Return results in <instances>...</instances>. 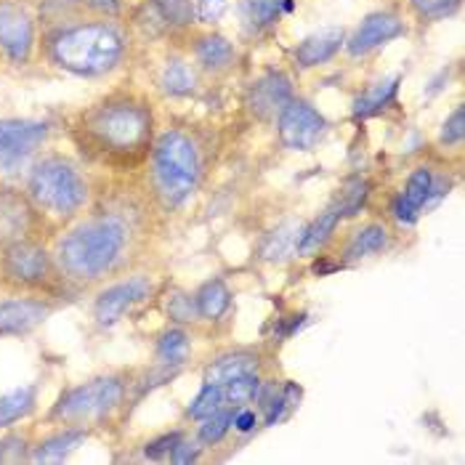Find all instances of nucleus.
I'll return each mask as SVG.
<instances>
[{
    "label": "nucleus",
    "instance_id": "5",
    "mask_svg": "<svg viewBox=\"0 0 465 465\" xmlns=\"http://www.w3.org/2000/svg\"><path fill=\"white\" fill-rule=\"evenodd\" d=\"M152 168L157 192L171 208L183 205L194 194L200 181V157L189 136L179 131L163 134L152 152Z\"/></svg>",
    "mask_w": 465,
    "mask_h": 465
},
{
    "label": "nucleus",
    "instance_id": "11",
    "mask_svg": "<svg viewBox=\"0 0 465 465\" xmlns=\"http://www.w3.org/2000/svg\"><path fill=\"white\" fill-rule=\"evenodd\" d=\"M152 282L146 277H128L120 282L107 285L94 301V322L99 327H112L117 324L134 306H139L142 301L149 298Z\"/></svg>",
    "mask_w": 465,
    "mask_h": 465
},
{
    "label": "nucleus",
    "instance_id": "10",
    "mask_svg": "<svg viewBox=\"0 0 465 465\" xmlns=\"http://www.w3.org/2000/svg\"><path fill=\"white\" fill-rule=\"evenodd\" d=\"M277 128H280V142L285 143L287 149L309 152V149H314L320 143L327 123L309 102L290 99L280 112V125Z\"/></svg>",
    "mask_w": 465,
    "mask_h": 465
},
{
    "label": "nucleus",
    "instance_id": "27",
    "mask_svg": "<svg viewBox=\"0 0 465 465\" xmlns=\"http://www.w3.org/2000/svg\"><path fill=\"white\" fill-rule=\"evenodd\" d=\"M186 357H189V335L179 327L165 330L157 341V361L165 367H179Z\"/></svg>",
    "mask_w": 465,
    "mask_h": 465
},
{
    "label": "nucleus",
    "instance_id": "33",
    "mask_svg": "<svg viewBox=\"0 0 465 465\" xmlns=\"http://www.w3.org/2000/svg\"><path fill=\"white\" fill-rule=\"evenodd\" d=\"M465 136V112L463 107H458L450 117H447V123H444V128H441V143H460Z\"/></svg>",
    "mask_w": 465,
    "mask_h": 465
},
{
    "label": "nucleus",
    "instance_id": "2",
    "mask_svg": "<svg viewBox=\"0 0 465 465\" xmlns=\"http://www.w3.org/2000/svg\"><path fill=\"white\" fill-rule=\"evenodd\" d=\"M80 131L109 157H139L149 146L152 114L134 99H109L83 114Z\"/></svg>",
    "mask_w": 465,
    "mask_h": 465
},
{
    "label": "nucleus",
    "instance_id": "13",
    "mask_svg": "<svg viewBox=\"0 0 465 465\" xmlns=\"http://www.w3.org/2000/svg\"><path fill=\"white\" fill-rule=\"evenodd\" d=\"M407 33L404 30V22L396 16V14H389V11H378V14H370L361 25L357 27V33L349 40V54L351 56H361L378 45H386L396 37H401Z\"/></svg>",
    "mask_w": 465,
    "mask_h": 465
},
{
    "label": "nucleus",
    "instance_id": "38",
    "mask_svg": "<svg viewBox=\"0 0 465 465\" xmlns=\"http://www.w3.org/2000/svg\"><path fill=\"white\" fill-rule=\"evenodd\" d=\"M168 458H171V463H192V460L200 458V447L192 444V441H186V439L181 436V441L173 447V452H171Z\"/></svg>",
    "mask_w": 465,
    "mask_h": 465
},
{
    "label": "nucleus",
    "instance_id": "29",
    "mask_svg": "<svg viewBox=\"0 0 465 465\" xmlns=\"http://www.w3.org/2000/svg\"><path fill=\"white\" fill-rule=\"evenodd\" d=\"M226 404V396H223V386H213V383H205L203 391L194 396V401L189 404L186 415L192 420H205L208 415H213L215 410H221Z\"/></svg>",
    "mask_w": 465,
    "mask_h": 465
},
{
    "label": "nucleus",
    "instance_id": "28",
    "mask_svg": "<svg viewBox=\"0 0 465 465\" xmlns=\"http://www.w3.org/2000/svg\"><path fill=\"white\" fill-rule=\"evenodd\" d=\"M242 5L255 27H269L280 19V14L292 11L295 0H242Z\"/></svg>",
    "mask_w": 465,
    "mask_h": 465
},
{
    "label": "nucleus",
    "instance_id": "35",
    "mask_svg": "<svg viewBox=\"0 0 465 465\" xmlns=\"http://www.w3.org/2000/svg\"><path fill=\"white\" fill-rule=\"evenodd\" d=\"M179 441H181V433H163L160 439H154V441H149V444L143 447V455H146V458H152V460L168 458Z\"/></svg>",
    "mask_w": 465,
    "mask_h": 465
},
{
    "label": "nucleus",
    "instance_id": "25",
    "mask_svg": "<svg viewBox=\"0 0 465 465\" xmlns=\"http://www.w3.org/2000/svg\"><path fill=\"white\" fill-rule=\"evenodd\" d=\"M197 59L205 70H223L234 59V45L221 35H205L197 43Z\"/></svg>",
    "mask_w": 465,
    "mask_h": 465
},
{
    "label": "nucleus",
    "instance_id": "18",
    "mask_svg": "<svg viewBox=\"0 0 465 465\" xmlns=\"http://www.w3.org/2000/svg\"><path fill=\"white\" fill-rule=\"evenodd\" d=\"M343 218H346V211H343V205H341V200H338L335 205H330L324 213L317 215V218L298 234L295 251L301 252V255H314V252L320 251L324 242L332 237L335 226H338Z\"/></svg>",
    "mask_w": 465,
    "mask_h": 465
},
{
    "label": "nucleus",
    "instance_id": "19",
    "mask_svg": "<svg viewBox=\"0 0 465 465\" xmlns=\"http://www.w3.org/2000/svg\"><path fill=\"white\" fill-rule=\"evenodd\" d=\"M258 375V357L248 351H237V354H226V357L215 359L213 364L205 370V383L213 386H229L237 378H248Z\"/></svg>",
    "mask_w": 465,
    "mask_h": 465
},
{
    "label": "nucleus",
    "instance_id": "3",
    "mask_svg": "<svg viewBox=\"0 0 465 465\" xmlns=\"http://www.w3.org/2000/svg\"><path fill=\"white\" fill-rule=\"evenodd\" d=\"M125 54V37L107 22L64 27L51 40V59L56 67L77 77H102L112 72Z\"/></svg>",
    "mask_w": 465,
    "mask_h": 465
},
{
    "label": "nucleus",
    "instance_id": "15",
    "mask_svg": "<svg viewBox=\"0 0 465 465\" xmlns=\"http://www.w3.org/2000/svg\"><path fill=\"white\" fill-rule=\"evenodd\" d=\"M85 441H88L85 426H67V429L40 439L30 452V463H64V460H70L72 452H77Z\"/></svg>",
    "mask_w": 465,
    "mask_h": 465
},
{
    "label": "nucleus",
    "instance_id": "17",
    "mask_svg": "<svg viewBox=\"0 0 465 465\" xmlns=\"http://www.w3.org/2000/svg\"><path fill=\"white\" fill-rule=\"evenodd\" d=\"M292 99L290 91V80L282 72H272L263 80H258L251 91V107L252 112H258L261 117H272L277 112H282L287 102Z\"/></svg>",
    "mask_w": 465,
    "mask_h": 465
},
{
    "label": "nucleus",
    "instance_id": "6",
    "mask_svg": "<svg viewBox=\"0 0 465 465\" xmlns=\"http://www.w3.org/2000/svg\"><path fill=\"white\" fill-rule=\"evenodd\" d=\"M125 378L102 375L91 378L80 386H72L48 412V423L59 426H85L109 418L125 399Z\"/></svg>",
    "mask_w": 465,
    "mask_h": 465
},
{
    "label": "nucleus",
    "instance_id": "8",
    "mask_svg": "<svg viewBox=\"0 0 465 465\" xmlns=\"http://www.w3.org/2000/svg\"><path fill=\"white\" fill-rule=\"evenodd\" d=\"M48 139L40 120H0V173H19Z\"/></svg>",
    "mask_w": 465,
    "mask_h": 465
},
{
    "label": "nucleus",
    "instance_id": "14",
    "mask_svg": "<svg viewBox=\"0 0 465 465\" xmlns=\"http://www.w3.org/2000/svg\"><path fill=\"white\" fill-rule=\"evenodd\" d=\"M430 186H433V173L430 168H415L410 173V179L404 183L401 194L396 197L394 203V218L399 223L410 226L418 221V215L423 208H429V197H430Z\"/></svg>",
    "mask_w": 465,
    "mask_h": 465
},
{
    "label": "nucleus",
    "instance_id": "21",
    "mask_svg": "<svg viewBox=\"0 0 465 465\" xmlns=\"http://www.w3.org/2000/svg\"><path fill=\"white\" fill-rule=\"evenodd\" d=\"M30 221V208L25 200L3 194L0 197V240L8 245L14 240H25V229Z\"/></svg>",
    "mask_w": 465,
    "mask_h": 465
},
{
    "label": "nucleus",
    "instance_id": "34",
    "mask_svg": "<svg viewBox=\"0 0 465 465\" xmlns=\"http://www.w3.org/2000/svg\"><path fill=\"white\" fill-rule=\"evenodd\" d=\"M460 0H412V5L418 8L420 16H429V19H441L447 14H452L458 8Z\"/></svg>",
    "mask_w": 465,
    "mask_h": 465
},
{
    "label": "nucleus",
    "instance_id": "31",
    "mask_svg": "<svg viewBox=\"0 0 465 465\" xmlns=\"http://www.w3.org/2000/svg\"><path fill=\"white\" fill-rule=\"evenodd\" d=\"M152 5L157 8V14H160L168 25H176V27L192 25V19H194V5H192V0H152Z\"/></svg>",
    "mask_w": 465,
    "mask_h": 465
},
{
    "label": "nucleus",
    "instance_id": "32",
    "mask_svg": "<svg viewBox=\"0 0 465 465\" xmlns=\"http://www.w3.org/2000/svg\"><path fill=\"white\" fill-rule=\"evenodd\" d=\"M33 447L27 444V439L22 433H8L5 439H0V463H22L30 460Z\"/></svg>",
    "mask_w": 465,
    "mask_h": 465
},
{
    "label": "nucleus",
    "instance_id": "26",
    "mask_svg": "<svg viewBox=\"0 0 465 465\" xmlns=\"http://www.w3.org/2000/svg\"><path fill=\"white\" fill-rule=\"evenodd\" d=\"M160 85L171 96H189L194 91V85H197V77H194V70L186 62L173 59V62L165 64V70L160 74Z\"/></svg>",
    "mask_w": 465,
    "mask_h": 465
},
{
    "label": "nucleus",
    "instance_id": "36",
    "mask_svg": "<svg viewBox=\"0 0 465 465\" xmlns=\"http://www.w3.org/2000/svg\"><path fill=\"white\" fill-rule=\"evenodd\" d=\"M168 312H171V320H179V322H192L194 317H200L194 301L186 298V295H181V292H176V295L168 301Z\"/></svg>",
    "mask_w": 465,
    "mask_h": 465
},
{
    "label": "nucleus",
    "instance_id": "7",
    "mask_svg": "<svg viewBox=\"0 0 465 465\" xmlns=\"http://www.w3.org/2000/svg\"><path fill=\"white\" fill-rule=\"evenodd\" d=\"M54 269V255L33 240H14L3 248L0 255V277L11 287L35 290L48 285Z\"/></svg>",
    "mask_w": 465,
    "mask_h": 465
},
{
    "label": "nucleus",
    "instance_id": "39",
    "mask_svg": "<svg viewBox=\"0 0 465 465\" xmlns=\"http://www.w3.org/2000/svg\"><path fill=\"white\" fill-rule=\"evenodd\" d=\"M255 426H258V418H255L252 410H248V407H237V410H234L232 429L237 430V433H251Z\"/></svg>",
    "mask_w": 465,
    "mask_h": 465
},
{
    "label": "nucleus",
    "instance_id": "12",
    "mask_svg": "<svg viewBox=\"0 0 465 465\" xmlns=\"http://www.w3.org/2000/svg\"><path fill=\"white\" fill-rule=\"evenodd\" d=\"M54 306L35 295L0 301V338H25L51 317Z\"/></svg>",
    "mask_w": 465,
    "mask_h": 465
},
{
    "label": "nucleus",
    "instance_id": "1",
    "mask_svg": "<svg viewBox=\"0 0 465 465\" xmlns=\"http://www.w3.org/2000/svg\"><path fill=\"white\" fill-rule=\"evenodd\" d=\"M131 229L125 218L102 213L70 229L54 252L56 269L77 285H91L107 277L128 251Z\"/></svg>",
    "mask_w": 465,
    "mask_h": 465
},
{
    "label": "nucleus",
    "instance_id": "37",
    "mask_svg": "<svg viewBox=\"0 0 465 465\" xmlns=\"http://www.w3.org/2000/svg\"><path fill=\"white\" fill-rule=\"evenodd\" d=\"M194 14H197L203 22L213 25V22H218V19L226 14V0H197Z\"/></svg>",
    "mask_w": 465,
    "mask_h": 465
},
{
    "label": "nucleus",
    "instance_id": "20",
    "mask_svg": "<svg viewBox=\"0 0 465 465\" xmlns=\"http://www.w3.org/2000/svg\"><path fill=\"white\" fill-rule=\"evenodd\" d=\"M37 407V386L27 383L0 396V430L16 426L19 420L30 418Z\"/></svg>",
    "mask_w": 465,
    "mask_h": 465
},
{
    "label": "nucleus",
    "instance_id": "30",
    "mask_svg": "<svg viewBox=\"0 0 465 465\" xmlns=\"http://www.w3.org/2000/svg\"><path fill=\"white\" fill-rule=\"evenodd\" d=\"M232 418H234V410H232V404L226 407H221V410H215L213 415H208L205 420H203V426H200V433H197V439H200V444H218L229 429H232Z\"/></svg>",
    "mask_w": 465,
    "mask_h": 465
},
{
    "label": "nucleus",
    "instance_id": "4",
    "mask_svg": "<svg viewBox=\"0 0 465 465\" xmlns=\"http://www.w3.org/2000/svg\"><path fill=\"white\" fill-rule=\"evenodd\" d=\"M27 197L43 215L67 221L85 208L91 189L85 176L64 157H43L30 168Z\"/></svg>",
    "mask_w": 465,
    "mask_h": 465
},
{
    "label": "nucleus",
    "instance_id": "23",
    "mask_svg": "<svg viewBox=\"0 0 465 465\" xmlns=\"http://www.w3.org/2000/svg\"><path fill=\"white\" fill-rule=\"evenodd\" d=\"M389 248V229L383 223H364L346 245L349 261H361Z\"/></svg>",
    "mask_w": 465,
    "mask_h": 465
},
{
    "label": "nucleus",
    "instance_id": "24",
    "mask_svg": "<svg viewBox=\"0 0 465 465\" xmlns=\"http://www.w3.org/2000/svg\"><path fill=\"white\" fill-rule=\"evenodd\" d=\"M229 303H232V292L221 280H208L194 295V306L203 320H218L229 309Z\"/></svg>",
    "mask_w": 465,
    "mask_h": 465
},
{
    "label": "nucleus",
    "instance_id": "16",
    "mask_svg": "<svg viewBox=\"0 0 465 465\" xmlns=\"http://www.w3.org/2000/svg\"><path fill=\"white\" fill-rule=\"evenodd\" d=\"M343 40H346V35L341 27H324L320 33L301 40V45L295 48V62L301 67H320L341 51Z\"/></svg>",
    "mask_w": 465,
    "mask_h": 465
},
{
    "label": "nucleus",
    "instance_id": "22",
    "mask_svg": "<svg viewBox=\"0 0 465 465\" xmlns=\"http://www.w3.org/2000/svg\"><path fill=\"white\" fill-rule=\"evenodd\" d=\"M399 74L396 77H389V80H381L375 85H370L361 96L354 99V117L357 120H364V117H372L378 112L389 107L394 102L396 91H399Z\"/></svg>",
    "mask_w": 465,
    "mask_h": 465
},
{
    "label": "nucleus",
    "instance_id": "40",
    "mask_svg": "<svg viewBox=\"0 0 465 465\" xmlns=\"http://www.w3.org/2000/svg\"><path fill=\"white\" fill-rule=\"evenodd\" d=\"M85 8L96 11V14H104V16H117L120 14V3L117 0H80Z\"/></svg>",
    "mask_w": 465,
    "mask_h": 465
},
{
    "label": "nucleus",
    "instance_id": "9",
    "mask_svg": "<svg viewBox=\"0 0 465 465\" xmlns=\"http://www.w3.org/2000/svg\"><path fill=\"white\" fill-rule=\"evenodd\" d=\"M35 48V16L22 0H0V51L14 62H30Z\"/></svg>",
    "mask_w": 465,
    "mask_h": 465
}]
</instances>
